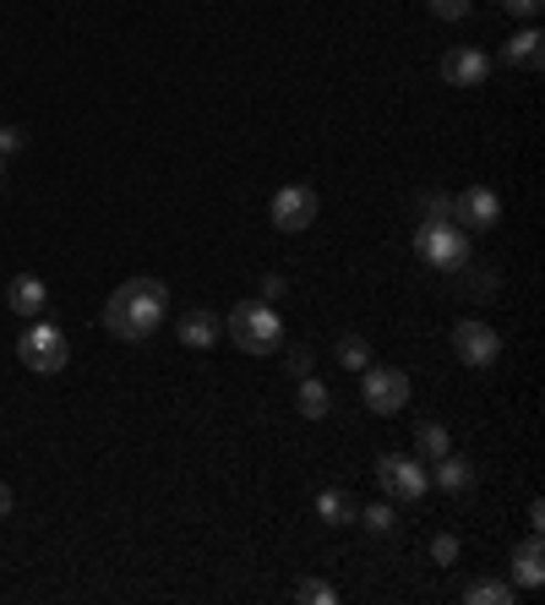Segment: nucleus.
Segmentation results:
<instances>
[{
	"mask_svg": "<svg viewBox=\"0 0 545 605\" xmlns=\"http://www.w3.org/2000/svg\"><path fill=\"white\" fill-rule=\"evenodd\" d=\"M496 218H502V197L491 186H470V192L453 197V224L459 229H496Z\"/></svg>",
	"mask_w": 545,
	"mask_h": 605,
	"instance_id": "1a4fd4ad",
	"label": "nucleus"
},
{
	"mask_svg": "<svg viewBox=\"0 0 545 605\" xmlns=\"http://www.w3.org/2000/svg\"><path fill=\"white\" fill-rule=\"evenodd\" d=\"M442 453H453V437H448V425L442 420H420L414 425V459H442Z\"/></svg>",
	"mask_w": 545,
	"mask_h": 605,
	"instance_id": "f3484780",
	"label": "nucleus"
},
{
	"mask_svg": "<svg viewBox=\"0 0 545 605\" xmlns=\"http://www.w3.org/2000/svg\"><path fill=\"white\" fill-rule=\"evenodd\" d=\"M360 524L371 535H393L399 530V513H393V502H371V507H360Z\"/></svg>",
	"mask_w": 545,
	"mask_h": 605,
	"instance_id": "412c9836",
	"label": "nucleus"
},
{
	"mask_svg": "<svg viewBox=\"0 0 545 605\" xmlns=\"http://www.w3.org/2000/svg\"><path fill=\"white\" fill-rule=\"evenodd\" d=\"M414 257L431 263V268H442V273H464L475 263L470 229H459L453 218H448V224H420V229H414Z\"/></svg>",
	"mask_w": 545,
	"mask_h": 605,
	"instance_id": "7ed1b4c3",
	"label": "nucleus"
},
{
	"mask_svg": "<svg viewBox=\"0 0 545 605\" xmlns=\"http://www.w3.org/2000/svg\"><path fill=\"white\" fill-rule=\"evenodd\" d=\"M311 366H317V360H311V349H300V343H295V349H284V371H289L295 382H300V377H311Z\"/></svg>",
	"mask_w": 545,
	"mask_h": 605,
	"instance_id": "393cba45",
	"label": "nucleus"
},
{
	"mask_svg": "<svg viewBox=\"0 0 545 605\" xmlns=\"http://www.w3.org/2000/svg\"><path fill=\"white\" fill-rule=\"evenodd\" d=\"M491 76V55L475 50V44H453L448 55H442V82L448 88H480Z\"/></svg>",
	"mask_w": 545,
	"mask_h": 605,
	"instance_id": "9d476101",
	"label": "nucleus"
},
{
	"mask_svg": "<svg viewBox=\"0 0 545 605\" xmlns=\"http://www.w3.org/2000/svg\"><path fill=\"white\" fill-rule=\"evenodd\" d=\"M464 601L470 605H513L518 601V584H513V578H475V584L464 589Z\"/></svg>",
	"mask_w": 545,
	"mask_h": 605,
	"instance_id": "6ab92c4d",
	"label": "nucleus"
},
{
	"mask_svg": "<svg viewBox=\"0 0 545 605\" xmlns=\"http://www.w3.org/2000/svg\"><path fill=\"white\" fill-rule=\"evenodd\" d=\"M295 409H300L306 420H328L333 399H328V388H322L317 377H300V382H295Z\"/></svg>",
	"mask_w": 545,
	"mask_h": 605,
	"instance_id": "a211bd4d",
	"label": "nucleus"
},
{
	"mask_svg": "<svg viewBox=\"0 0 545 605\" xmlns=\"http://www.w3.org/2000/svg\"><path fill=\"white\" fill-rule=\"evenodd\" d=\"M448 218H453L448 192H420V224H448Z\"/></svg>",
	"mask_w": 545,
	"mask_h": 605,
	"instance_id": "4be33fe9",
	"label": "nucleus"
},
{
	"mask_svg": "<svg viewBox=\"0 0 545 605\" xmlns=\"http://www.w3.org/2000/svg\"><path fill=\"white\" fill-rule=\"evenodd\" d=\"M22 147H28V132H22V126H6V121H0V153L11 158V153H22Z\"/></svg>",
	"mask_w": 545,
	"mask_h": 605,
	"instance_id": "bb28decb",
	"label": "nucleus"
},
{
	"mask_svg": "<svg viewBox=\"0 0 545 605\" xmlns=\"http://www.w3.org/2000/svg\"><path fill=\"white\" fill-rule=\"evenodd\" d=\"M175 334H181V343H186V349H213V343H218V334H224V322H218L207 306H192V311H181Z\"/></svg>",
	"mask_w": 545,
	"mask_h": 605,
	"instance_id": "ddd939ff",
	"label": "nucleus"
},
{
	"mask_svg": "<svg viewBox=\"0 0 545 605\" xmlns=\"http://www.w3.org/2000/svg\"><path fill=\"white\" fill-rule=\"evenodd\" d=\"M17 360L28 366V371H39V377H55V371H66L71 360V338L55 328V322H28L22 338H17Z\"/></svg>",
	"mask_w": 545,
	"mask_h": 605,
	"instance_id": "20e7f679",
	"label": "nucleus"
},
{
	"mask_svg": "<svg viewBox=\"0 0 545 605\" xmlns=\"http://www.w3.org/2000/svg\"><path fill=\"white\" fill-rule=\"evenodd\" d=\"M0 519H11V485L0 480Z\"/></svg>",
	"mask_w": 545,
	"mask_h": 605,
	"instance_id": "c756f323",
	"label": "nucleus"
},
{
	"mask_svg": "<svg viewBox=\"0 0 545 605\" xmlns=\"http://www.w3.org/2000/svg\"><path fill=\"white\" fill-rule=\"evenodd\" d=\"M317 513H322V524H333V530H343V524H360V502H354L343 485L317 491Z\"/></svg>",
	"mask_w": 545,
	"mask_h": 605,
	"instance_id": "dca6fc26",
	"label": "nucleus"
},
{
	"mask_svg": "<svg viewBox=\"0 0 545 605\" xmlns=\"http://www.w3.org/2000/svg\"><path fill=\"white\" fill-rule=\"evenodd\" d=\"M333 355H339V366H349V371H366V366H371V343L360 334H343Z\"/></svg>",
	"mask_w": 545,
	"mask_h": 605,
	"instance_id": "aec40b11",
	"label": "nucleus"
},
{
	"mask_svg": "<svg viewBox=\"0 0 545 605\" xmlns=\"http://www.w3.org/2000/svg\"><path fill=\"white\" fill-rule=\"evenodd\" d=\"M459 551H464L459 535H436V540H431V562H436V567H453V562H459Z\"/></svg>",
	"mask_w": 545,
	"mask_h": 605,
	"instance_id": "b1692460",
	"label": "nucleus"
},
{
	"mask_svg": "<svg viewBox=\"0 0 545 605\" xmlns=\"http://www.w3.org/2000/svg\"><path fill=\"white\" fill-rule=\"evenodd\" d=\"M224 334H229L235 349H246V355H272V349H284V317L272 311V300H240L229 311Z\"/></svg>",
	"mask_w": 545,
	"mask_h": 605,
	"instance_id": "f03ea898",
	"label": "nucleus"
},
{
	"mask_svg": "<svg viewBox=\"0 0 545 605\" xmlns=\"http://www.w3.org/2000/svg\"><path fill=\"white\" fill-rule=\"evenodd\" d=\"M502 66H518V71H541L545 66V33L541 28H524L502 44Z\"/></svg>",
	"mask_w": 545,
	"mask_h": 605,
	"instance_id": "4468645a",
	"label": "nucleus"
},
{
	"mask_svg": "<svg viewBox=\"0 0 545 605\" xmlns=\"http://www.w3.org/2000/svg\"><path fill=\"white\" fill-rule=\"evenodd\" d=\"M453 349H459L464 366H496V355H502V334H496L491 322H480V317H464V322L453 328Z\"/></svg>",
	"mask_w": 545,
	"mask_h": 605,
	"instance_id": "6e6552de",
	"label": "nucleus"
},
{
	"mask_svg": "<svg viewBox=\"0 0 545 605\" xmlns=\"http://www.w3.org/2000/svg\"><path fill=\"white\" fill-rule=\"evenodd\" d=\"M0 175H6V153H0Z\"/></svg>",
	"mask_w": 545,
	"mask_h": 605,
	"instance_id": "7c9ffc66",
	"label": "nucleus"
},
{
	"mask_svg": "<svg viewBox=\"0 0 545 605\" xmlns=\"http://www.w3.org/2000/svg\"><path fill=\"white\" fill-rule=\"evenodd\" d=\"M377 480H382V496H393V502H420L431 491L425 459H414V453H382L377 459Z\"/></svg>",
	"mask_w": 545,
	"mask_h": 605,
	"instance_id": "39448f33",
	"label": "nucleus"
},
{
	"mask_svg": "<svg viewBox=\"0 0 545 605\" xmlns=\"http://www.w3.org/2000/svg\"><path fill=\"white\" fill-rule=\"evenodd\" d=\"M513 584H518V589H541V584H545L541 530H529V540H518V545H513Z\"/></svg>",
	"mask_w": 545,
	"mask_h": 605,
	"instance_id": "9b49d317",
	"label": "nucleus"
},
{
	"mask_svg": "<svg viewBox=\"0 0 545 605\" xmlns=\"http://www.w3.org/2000/svg\"><path fill=\"white\" fill-rule=\"evenodd\" d=\"M431 485L448 491V496H464V491H475V464L459 459V453H442L436 470H431Z\"/></svg>",
	"mask_w": 545,
	"mask_h": 605,
	"instance_id": "2eb2a0df",
	"label": "nucleus"
},
{
	"mask_svg": "<svg viewBox=\"0 0 545 605\" xmlns=\"http://www.w3.org/2000/svg\"><path fill=\"white\" fill-rule=\"evenodd\" d=\"M164 306H169V289L158 278H126L110 300H104V328L126 343H147L164 322Z\"/></svg>",
	"mask_w": 545,
	"mask_h": 605,
	"instance_id": "f257e3e1",
	"label": "nucleus"
},
{
	"mask_svg": "<svg viewBox=\"0 0 545 605\" xmlns=\"http://www.w3.org/2000/svg\"><path fill=\"white\" fill-rule=\"evenodd\" d=\"M44 300H50V289H44V278H33V273H17L11 284H6V306L17 311V317H44Z\"/></svg>",
	"mask_w": 545,
	"mask_h": 605,
	"instance_id": "f8f14e48",
	"label": "nucleus"
},
{
	"mask_svg": "<svg viewBox=\"0 0 545 605\" xmlns=\"http://www.w3.org/2000/svg\"><path fill=\"white\" fill-rule=\"evenodd\" d=\"M360 399L371 414H399L409 403V377L399 366H366L360 371Z\"/></svg>",
	"mask_w": 545,
	"mask_h": 605,
	"instance_id": "423d86ee",
	"label": "nucleus"
},
{
	"mask_svg": "<svg viewBox=\"0 0 545 605\" xmlns=\"http://www.w3.org/2000/svg\"><path fill=\"white\" fill-rule=\"evenodd\" d=\"M502 11H507V17H524V22H535V17L545 11V0H502Z\"/></svg>",
	"mask_w": 545,
	"mask_h": 605,
	"instance_id": "cd10ccee",
	"label": "nucleus"
},
{
	"mask_svg": "<svg viewBox=\"0 0 545 605\" xmlns=\"http://www.w3.org/2000/svg\"><path fill=\"white\" fill-rule=\"evenodd\" d=\"M284 289H289V284H284V278H278V273H268V278H263V300H278V295H284Z\"/></svg>",
	"mask_w": 545,
	"mask_h": 605,
	"instance_id": "c85d7f7f",
	"label": "nucleus"
},
{
	"mask_svg": "<svg viewBox=\"0 0 545 605\" xmlns=\"http://www.w3.org/2000/svg\"><path fill=\"white\" fill-rule=\"evenodd\" d=\"M295 601H306V605H333V601H339V589H333V584H322V578H300V584H295Z\"/></svg>",
	"mask_w": 545,
	"mask_h": 605,
	"instance_id": "5701e85b",
	"label": "nucleus"
},
{
	"mask_svg": "<svg viewBox=\"0 0 545 605\" xmlns=\"http://www.w3.org/2000/svg\"><path fill=\"white\" fill-rule=\"evenodd\" d=\"M425 6H431V11H436V17H442V22H464V17H470V6H475V0H425Z\"/></svg>",
	"mask_w": 545,
	"mask_h": 605,
	"instance_id": "a878e982",
	"label": "nucleus"
},
{
	"mask_svg": "<svg viewBox=\"0 0 545 605\" xmlns=\"http://www.w3.org/2000/svg\"><path fill=\"white\" fill-rule=\"evenodd\" d=\"M317 192L311 186H278L272 192V224L284 229V235H300V229H311L317 224Z\"/></svg>",
	"mask_w": 545,
	"mask_h": 605,
	"instance_id": "0eeeda50",
	"label": "nucleus"
}]
</instances>
